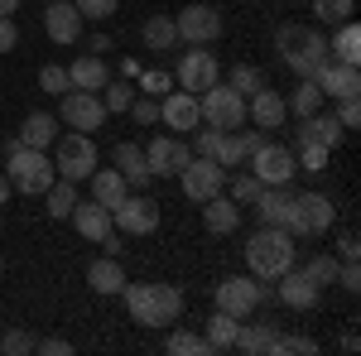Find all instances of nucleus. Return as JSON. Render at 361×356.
Listing matches in <instances>:
<instances>
[{"label":"nucleus","instance_id":"412c9836","mask_svg":"<svg viewBox=\"0 0 361 356\" xmlns=\"http://www.w3.org/2000/svg\"><path fill=\"white\" fill-rule=\"evenodd\" d=\"M275 294H279V303H284V308H299V313L323 299V289H318V284H313L304 270H294V265L279 274V289H275Z\"/></svg>","mask_w":361,"mask_h":356},{"label":"nucleus","instance_id":"9d476101","mask_svg":"<svg viewBox=\"0 0 361 356\" xmlns=\"http://www.w3.org/2000/svg\"><path fill=\"white\" fill-rule=\"evenodd\" d=\"M111 226H121L126 236H149V231H159V202L145 188H130L121 197V207H111Z\"/></svg>","mask_w":361,"mask_h":356},{"label":"nucleus","instance_id":"9b49d317","mask_svg":"<svg viewBox=\"0 0 361 356\" xmlns=\"http://www.w3.org/2000/svg\"><path fill=\"white\" fill-rule=\"evenodd\" d=\"M173 29H178V39L183 44H212V39H222V29H226V20H222V10L217 5H183L178 15H173Z\"/></svg>","mask_w":361,"mask_h":356},{"label":"nucleus","instance_id":"39448f33","mask_svg":"<svg viewBox=\"0 0 361 356\" xmlns=\"http://www.w3.org/2000/svg\"><path fill=\"white\" fill-rule=\"evenodd\" d=\"M54 173L68 178V183L92 178V173H97V145H92V135H82V130L58 135L54 140Z\"/></svg>","mask_w":361,"mask_h":356},{"label":"nucleus","instance_id":"13d9d810","mask_svg":"<svg viewBox=\"0 0 361 356\" xmlns=\"http://www.w3.org/2000/svg\"><path fill=\"white\" fill-rule=\"evenodd\" d=\"M10 192H15V188H10V178H5V173H0V207H5V202H10Z\"/></svg>","mask_w":361,"mask_h":356},{"label":"nucleus","instance_id":"e433bc0d","mask_svg":"<svg viewBox=\"0 0 361 356\" xmlns=\"http://www.w3.org/2000/svg\"><path fill=\"white\" fill-rule=\"evenodd\" d=\"M226 192H231L236 207H250V202L260 197V178H255V173H236V178L226 173Z\"/></svg>","mask_w":361,"mask_h":356},{"label":"nucleus","instance_id":"2eb2a0df","mask_svg":"<svg viewBox=\"0 0 361 356\" xmlns=\"http://www.w3.org/2000/svg\"><path fill=\"white\" fill-rule=\"evenodd\" d=\"M178 87L193 97L217 87V54H202V44H188V54L178 58Z\"/></svg>","mask_w":361,"mask_h":356},{"label":"nucleus","instance_id":"393cba45","mask_svg":"<svg viewBox=\"0 0 361 356\" xmlns=\"http://www.w3.org/2000/svg\"><path fill=\"white\" fill-rule=\"evenodd\" d=\"M202 226H207L212 236H226V231H236V226H241V207H236L231 197L217 192V197H207V202H202Z\"/></svg>","mask_w":361,"mask_h":356},{"label":"nucleus","instance_id":"5701e85b","mask_svg":"<svg viewBox=\"0 0 361 356\" xmlns=\"http://www.w3.org/2000/svg\"><path fill=\"white\" fill-rule=\"evenodd\" d=\"M68 217H73V226H78V236H87V241H102L106 231H116V226H111V212H106L97 197H92V202H78Z\"/></svg>","mask_w":361,"mask_h":356},{"label":"nucleus","instance_id":"b1692460","mask_svg":"<svg viewBox=\"0 0 361 356\" xmlns=\"http://www.w3.org/2000/svg\"><path fill=\"white\" fill-rule=\"evenodd\" d=\"M68 82L78 87V92H102V87L111 82V73H106V58L102 54H82L73 68H68Z\"/></svg>","mask_w":361,"mask_h":356},{"label":"nucleus","instance_id":"49530a36","mask_svg":"<svg viewBox=\"0 0 361 356\" xmlns=\"http://www.w3.org/2000/svg\"><path fill=\"white\" fill-rule=\"evenodd\" d=\"M333 116L342 121V130H357V125H361V102H357V97H342Z\"/></svg>","mask_w":361,"mask_h":356},{"label":"nucleus","instance_id":"7c9ffc66","mask_svg":"<svg viewBox=\"0 0 361 356\" xmlns=\"http://www.w3.org/2000/svg\"><path fill=\"white\" fill-rule=\"evenodd\" d=\"M328 54H333L337 63H361V29H357V20H342V25H337Z\"/></svg>","mask_w":361,"mask_h":356},{"label":"nucleus","instance_id":"8fccbe9b","mask_svg":"<svg viewBox=\"0 0 361 356\" xmlns=\"http://www.w3.org/2000/svg\"><path fill=\"white\" fill-rule=\"evenodd\" d=\"M337 284H342L347 294H357V289H361V270H357V260H342V265H337Z\"/></svg>","mask_w":361,"mask_h":356},{"label":"nucleus","instance_id":"58836bf2","mask_svg":"<svg viewBox=\"0 0 361 356\" xmlns=\"http://www.w3.org/2000/svg\"><path fill=\"white\" fill-rule=\"evenodd\" d=\"M352 10H357V0H313V15H318L323 25H342V20H352Z\"/></svg>","mask_w":361,"mask_h":356},{"label":"nucleus","instance_id":"ddd939ff","mask_svg":"<svg viewBox=\"0 0 361 356\" xmlns=\"http://www.w3.org/2000/svg\"><path fill=\"white\" fill-rule=\"evenodd\" d=\"M193 159V145L183 135H154L149 145H145V164H149V173L154 178H178V168Z\"/></svg>","mask_w":361,"mask_h":356},{"label":"nucleus","instance_id":"6e6d98bb","mask_svg":"<svg viewBox=\"0 0 361 356\" xmlns=\"http://www.w3.org/2000/svg\"><path fill=\"white\" fill-rule=\"evenodd\" d=\"M140 82L149 87V92H164V87H169V78H164V73H145V78H140Z\"/></svg>","mask_w":361,"mask_h":356},{"label":"nucleus","instance_id":"a878e982","mask_svg":"<svg viewBox=\"0 0 361 356\" xmlns=\"http://www.w3.org/2000/svg\"><path fill=\"white\" fill-rule=\"evenodd\" d=\"M87 284H92L102 299L121 294V289H126V270H121V260H116V255H102V260H92V265H87Z\"/></svg>","mask_w":361,"mask_h":356},{"label":"nucleus","instance_id":"a18cd8bd","mask_svg":"<svg viewBox=\"0 0 361 356\" xmlns=\"http://www.w3.org/2000/svg\"><path fill=\"white\" fill-rule=\"evenodd\" d=\"M0 352H5V356H29V352H34V337L20 332V328H10L5 337H0Z\"/></svg>","mask_w":361,"mask_h":356},{"label":"nucleus","instance_id":"09e8293b","mask_svg":"<svg viewBox=\"0 0 361 356\" xmlns=\"http://www.w3.org/2000/svg\"><path fill=\"white\" fill-rule=\"evenodd\" d=\"M275 352H299V356H313L318 342L313 337H275Z\"/></svg>","mask_w":361,"mask_h":356},{"label":"nucleus","instance_id":"ea45409f","mask_svg":"<svg viewBox=\"0 0 361 356\" xmlns=\"http://www.w3.org/2000/svg\"><path fill=\"white\" fill-rule=\"evenodd\" d=\"M231 92H241V97H250V92H260L265 87V73L260 68H250V63H241V68H231Z\"/></svg>","mask_w":361,"mask_h":356},{"label":"nucleus","instance_id":"c03bdc74","mask_svg":"<svg viewBox=\"0 0 361 356\" xmlns=\"http://www.w3.org/2000/svg\"><path fill=\"white\" fill-rule=\"evenodd\" d=\"M73 5H78L82 20H97V25H102V20H111V15H116L121 0H73Z\"/></svg>","mask_w":361,"mask_h":356},{"label":"nucleus","instance_id":"37998d69","mask_svg":"<svg viewBox=\"0 0 361 356\" xmlns=\"http://www.w3.org/2000/svg\"><path fill=\"white\" fill-rule=\"evenodd\" d=\"M328 154H333V149H323V145H299L294 164L308 168V173H323V168H328Z\"/></svg>","mask_w":361,"mask_h":356},{"label":"nucleus","instance_id":"a211bd4d","mask_svg":"<svg viewBox=\"0 0 361 356\" xmlns=\"http://www.w3.org/2000/svg\"><path fill=\"white\" fill-rule=\"evenodd\" d=\"M111 168H121V178H126V188H149L154 183V173H149V164H145V149H140L135 140H121L111 149Z\"/></svg>","mask_w":361,"mask_h":356},{"label":"nucleus","instance_id":"0eeeda50","mask_svg":"<svg viewBox=\"0 0 361 356\" xmlns=\"http://www.w3.org/2000/svg\"><path fill=\"white\" fill-rule=\"evenodd\" d=\"M197 111H202V125H212V130H241L246 125V97L231 92L226 82L207 87L197 97Z\"/></svg>","mask_w":361,"mask_h":356},{"label":"nucleus","instance_id":"f3484780","mask_svg":"<svg viewBox=\"0 0 361 356\" xmlns=\"http://www.w3.org/2000/svg\"><path fill=\"white\" fill-rule=\"evenodd\" d=\"M299 145H323V149H337L347 130H342V121H337L333 111H313V116H299V130H294Z\"/></svg>","mask_w":361,"mask_h":356},{"label":"nucleus","instance_id":"473e14b6","mask_svg":"<svg viewBox=\"0 0 361 356\" xmlns=\"http://www.w3.org/2000/svg\"><path fill=\"white\" fill-rule=\"evenodd\" d=\"M44 197H49V217H54V221H63L68 212H73V207H78V183H68V178L58 183V178H54Z\"/></svg>","mask_w":361,"mask_h":356},{"label":"nucleus","instance_id":"603ef678","mask_svg":"<svg viewBox=\"0 0 361 356\" xmlns=\"http://www.w3.org/2000/svg\"><path fill=\"white\" fill-rule=\"evenodd\" d=\"M15 44H20V29L10 15H0V54H15Z\"/></svg>","mask_w":361,"mask_h":356},{"label":"nucleus","instance_id":"de8ad7c7","mask_svg":"<svg viewBox=\"0 0 361 356\" xmlns=\"http://www.w3.org/2000/svg\"><path fill=\"white\" fill-rule=\"evenodd\" d=\"M130 116H135V125H154L159 121V102L154 97H135L130 102Z\"/></svg>","mask_w":361,"mask_h":356},{"label":"nucleus","instance_id":"dca6fc26","mask_svg":"<svg viewBox=\"0 0 361 356\" xmlns=\"http://www.w3.org/2000/svg\"><path fill=\"white\" fill-rule=\"evenodd\" d=\"M313 82H318V92H323V97H333V102H342V97H361L357 63H337V58H328V63L313 73Z\"/></svg>","mask_w":361,"mask_h":356},{"label":"nucleus","instance_id":"4c0bfd02","mask_svg":"<svg viewBox=\"0 0 361 356\" xmlns=\"http://www.w3.org/2000/svg\"><path fill=\"white\" fill-rule=\"evenodd\" d=\"M164 347H169L173 356H207V352H212V347H207V337H197V332H183V328L173 332Z\"/></svg>","mask_w":361,"mask_h":356},{"label":"nucleus","instance_id":"c85d7f7f","mask_svg":"<svg viewBox=\"0 0 361 356\" xmlns=\"http://www.w3.org/2000/svg\"><path fill=\"white\" fill-rule=\"evenodd\" d=\"M126 192H130V188H126L121 168H97V173H92V197H97L106 212H111V207H121V197H126Z\"/></svg>","mask_w":361,"mask_h":356},{"label":"nucleus","instance_id":"4d7b16f0","mask_svg":"<svg viewBox=\"0 0 361 356\" xmlns=\"http://www.w3.org/2000/svg\"><path fill=\"white\" fill-rule=\"evenodd\" d=\"M92 54L106 58V54H111V39H106V34H97V39H92Z\"/></svg>","mask_w":361,"mask_h":356},{"label":"nucleus","instance_id":"3c124183","mask_svg":"<svg viewBox=\"0 0 361 356\" xmlns=\"http://www.w3.org/2000/svg\"><path fill=\"white\" fill-rule=\"evenodd\" d=\"M217 140H222V130H212V125L197 130L193 135V154H207V159H212V154H217Z\"/></svg>","mask_w":361,"mask_h":356},{"label":"nucleus","instance_id":"5fc2aeb1","mask_svg":"<svg viewBox=\"0 0 361 356\" xmlns=\"http://www.w3.org/2000/svg\"><path fill=\"white\" fill-rule=\"evenodd\" d=\"M34 352H44V356H68V352H73V342H68V337H49V342H34Z\"/></svg>","mask_w":361,"mask_h":356},{"label":"nucleus","instance_id":"1a4fd4ad","mask_svg":"<svg viewBox=\"0 0 361 356\" xmlns=\"http://www.w3.org/2000/svg\"><path fill=\"white\" fill-rule=\"evenodd\" d=\"M226 173H231V168H222L217 159H207V154H193L188 164L178 168L183 197H188V202H207V197L226 192Z\"/></svg>","mask_w":361,"mask_h":356},{"label":"nucleus","instance_id":"cd10ccee","mask_svg":"<svg viewBox=\"0 0 361 356\" xmlns=\"http://www.w3.org/2000/svg\"><path fill=\"white\" fill-rule=\"evenodd\" d=\"M255 207H260V221L265 226H284L289 221V207H294V192L289 188H260Z\"/></svg>","mask_w":361,"mask_h":356},{"label":"nucleus","instance_id":"f704fd0d","mask_svg":"<svg viewBox=\"0 0 361 356\" xmlns=\"http://www.w3.org/2000/svg\"><path fill=\"white\" fill-rule=\"evenodd\" d=\"M231 347H241V352H275V332L260 328V323H255V328H246V323H241V328H236V337H231Z\"/></svg>","mask_w":361,"mask_h":356},{"label":"nucleus","instance_id":"bf43d9fd","mask_svg":"<svg viewBox=\"0 0 361 356\" xmlns=\"http://www.w3.org/2000/svg\"><path fill=\"white\" fill-rule=\"evenodd\" d=\"M20 10V0H0V15H15Z\"/></svg>","mask_w":361,"mask_h":356},{"label":"nucleus","instance_id":"79ce46f5","mask_svg":"<svg viewBox=\"0 0 361 356\" xmlns=\"http://www.w3.org/2000/svg\"><path fill=\"white\" fill-rule=\"evenodd\" d=\"M39 87H44L49 97H63V92H73V82H68V68H58V63H44V68H39Z\"/></svg>","mask_w":361,"mask_h":356},{"label":"nucleus","instance_id":"7ed1b4c3","mask_svg":"<svg viewBox=\"0 0 361 356\" xmlns=\"http://www.w3.org/2000/svg\"><path fill=\"white\" fill-rule=\"evenodd\" d=\"M5 178H10V188L25 192V197H39V192H49L54 183V159H49V149H29L20 140H10L5 145Z\"/></svg>","mask_w":361,"mask_h":356},{"label":"nucleus","instance_id":"423d86ee","mask_svg":"<svg viewBox=\"0 0 361 356\" xmlns=\"http://www.w3.org/2000/svg\"><path fill=\"white\" fill-rule=\"evenodd\" d=\"M333 217H337V207L328 192H294L284 231L289 236H323V231H333Z\"/></svg>","mask_w":361,"mask_h":356},{"label":"nucleus","instance_id":"6ab92c4d","mask_svg":"<svg viewBox=\"0 0 361 356\" xmlns=\"http://www.w3.org/2000/svg\"><path fill=\"white\" fill-rule=\"evenodd\" d=\"M82 15H78V5L73 0H54L49 10H44V29H49V39L54 44H78L82 39Z\"/></svg>","mask_w":361,"mask_h":356},{"label":"nucleus","instance_id":"c9c22d12","mask_svg":"<svg viewBox=\"0 0 361 356\" xmlns=\"http://www.w3.org/2000/svg\"><path fill=\"white\" fill-rule=\"evenodd\" d=\"M130 102H135V87H130V78H121V82H106V87H102V106H106V116H116V111H130Z\"/></svg>","mask_w":361,"mask_h":356},{"label":"nucleus","instance_id":"f257e3e1","mask_svg":"<svg viewBox=\"0 0 361 356\" xmlns=\"http://www.w3.org/2000/svg\"><path fill=\"white\" fill-rule=\"evenodd\" d=\"M121 299H126V308H130V318H135L140 328H169L183 313V294L173 284H154V279H140V284L126 279Z\"/></svg>","mask_w":361,"mask_h":356},{"label":"nucleus","instance_id":"a19ab883","mask_svg":"<svg viewBox=\"0 0 361 356\" xmlns=\"http://www.w3.org/2000/svg\"><path fill=\"white\" fill-rule=\"evenodd\" d=\"M304 274L318 284V289H328V284H337V260L333 255H313V260L304 265Z\"/></svg>","mask_w":361,"mask_h":356},{"label":"nucleus","instance_id":"6e6552de","mask_svg":"<svg viewBox=\"0 0 361 356\" xmlns=\"http://www.w3.org/2000/svg\"><path fill=\"white\" fill-rule=\"evenodd\" d=\"M265 299H270V289H265V279H255V274H226V279H217V308L231 313V318L255 313Z\"/></svg>","mask_w":361,"mask_h":356},{"label":"nucleus","instance_id":"aec40b11","mask_svg":"<svg viewBox=\"0 0 361 356\" xmlns=\"http://www.w3.org/2000/svg\"><path fill=\"white\" fill-rule=\"evenodd\" d=\"M246 121H255L260 130H279V125L289 121V106H284L279 92L260 87V92H250V97H246Z\"/></svg>","mask_w":361,"mask_h":356},{"label":"nucleus","instance_id":"f8f14e48","mask_svg":"<svg viewBox=\"0 0 361 356\" xmlns=\"http://www.w3.org/2000/svg\"><path fill=\"white\" fill-rule=\"evenodd\" d=\"M250 168H255V178H260V188H289V178H294V149H284V145H260L255 154L246 159Z\"/></svg>","mask_w":361,"mask_h":356},{"label":"nucleus","instance_id":"bb28decb","mask_svg":"<svg viewBox=\"0 0 361 356\" xmlns=\"http://www.w3.org/2000/svg\"><path fill=\"white\" fill-rule=\"evenodd\" d=\"M15 140H20V145H29V149H49V145L58 140V116H49V111H29Z\"/></svg>","mask_w":361,"mask_h":356},{"label":"nucleus","instance_id":"2f4dec72","mask_svg":"<svg viewBox=\"0 0 361 356\" xmlns=\"http://www.w3.org/2000/svg\"><path fill=\"white\" fill-rule=\"evenodd\" d=\"M236 328H241V318H231V313L217 308V313L207 318V332H202V337H207V347H212V352H226V347H231V337H236Z\"/></svg>","mask_w":361,"mask_h":356},{"label":"nucleus","instance_id":"20e7f679","mask_svg":"<svg viewBox=\"0 0 361 356\" xmlns=\"http://www.w3.org/2000/svg\"><path fill=\"white\" fill-rule=\"evenodd\" d=\"M246 265L255 279H279L294 265V236L284 226H260L246 241Z\"/></svg>","mask_w":361,"mask_h":356},{"label":"nucleus","instance_id":"f03ea898","mask_svg":"<svg viewBox=\"0 0 361 356\" xmlns=\"http://www.w3.org/2000/svg\"><path fill=\"white\" fill-rule=\"evenodd\" d=\"M275 54L284 68H294L299 78H313L323 63H328V39L318 34V29H308V25H279L275 34Z\"/></svg>","mask_w":361,"mask_h":356},{"label":"nucleus","instance_id":"c756f323","mask_svg":"<svg viewBox=\"0 0 361 356\" xmlns=\"http://www.w3.org/2000/svg\"><path fill=\"white\" fill-rule=\"evenodd\" d=\"M140 39H145V49H154V54H169V49L178 44L173 15H149V20H145V29H140Z\"/></svg>","mask_w":361,"mask_h":356},{"label":"nucleus","instance_id":"864d4df0","mask_svg":"<svg viewBox=\"0 0 361 356\" xmlns=\"http://www.w3.org/2000/svg\"><path fill=\"white\" fill-rule=\"evenodd\" d=\"M337 255H342V260H357V255H361L357 231H342V236H337Z\"/></svg>","mask_w":361,"mask_h":356},{"label":"nucleus","instance_id":"4468645a","mask_svg":"<svg viewBox=\"0 0 361 356\" xmlns=\"http://www.w3.org/2000/svg\"><path fill=\"white\" fill-rule=\"evenodd\" d=\"M63 121L73 125V130H82V135H92V130H102L111 116H106V106H102V92H63Z\"/></svg>","mask_w":361,"mask_h":356},{"label":"nucleus","instance_id":"4be33fe9","mask_svg":"<svg viewBox=\"0 0 361 356\" xmlns=\"http://www.w3.org/2000/svg\"><path fill=\"white\" fill-rule=\"evenodd\" d=\"M159 121L169 130H197L202 125V111H197V97L193 92H169L159 102Z\"/></svg>","mask_w":361,"mask_h":356},{"label":"nucleus","instance_id":"72a5a7b5","mask_svg":"<svg viewBox=\"0 0 361 356\" xmlns=\"http://www.w3.org/2000/svg\"><path fill=\"white\" fill-rule=\"evenodd\" d=\"M323 102H328V97L318 92V82H313V78H304V82L294 87V102H284V106H294V121H299V116H313V111H323Z\"/></svg>","mask_w":361,"mask_h":356},{"label":"nucleus","instance_id":"052dcab7","mask_svg":"<svg viewBox=\"0 0 361 356\" xmlns=\"http://www.w3.org/2000/svg\"><path fill=\"white\" fill-rule=\"evenodd\" d=\"M0 274H5V260H0Z\"/></svg>","mask_w":361,"mask_h":356}]
</instances>
